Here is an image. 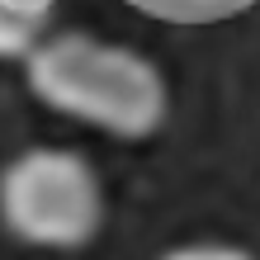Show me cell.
I'll return each mask as SVG.
<instances>
[{
  "instance_id": "obj_1",
  "label": "cell",
  "mask_w": 260,
  "mask_h": 260,
  "mask_svg": "<svg viewBox=\"0 0 260 260\" xmlns=\"http://www.w3.org/2000/svg\"><path fill=\"white\" fill-rule=\"evenodd\" d=\"M24 81L43 109L123 142L151 137L171 114L156 62L95 34H48L24 57Z\"/></svg>"
},
{
  "instance_id": "obj_2",
  "label": "cell",
  "mask_w": 260,
  "mask_h": 260,
  "mask_svg": "<svg viewBox=\"0 0 260 260\" xmlns=\"http://www.w3.org/2000/svg\"><path fill=\"white\" fill-rule=\"evenodd\" d=\"M0 227L38 251H81L104 227L100 175L71 147H28L0 171Z\"/></svg>"
},
{
  "instance_id": "obj_3",
  "label": "cell",
  "mask_w": 260,
  "mask_h": 260,
  "mask_svg": "<svg viewBox=\"0 0 260 260\" xmlns=\"http://www.w3.org/2000/svg\"><path fill=\"white\" fill-rule=\"evenodd\" d=\"M43 38H48V24H28L19 14L0 10V62H24Z\"/></svg>"
},
{
  "instance_id": "obj_4",
  "label": "cell",
  "mask_w": 260,
  "mask_h": 260,
  "mask_svg": "<svg viewBox=\"0 0 260 260\" xmlns=\"http://www.w3.org/2000/svg\"><path fill=\"white\" fill-rule=\"evenodd\" d=\"M161 260H255V255L232 241H189V246H171Z\"/></svg>"
},
{
  "instance_id": "obj_5",
  "label": "cell",
  "mask_w": 260,
  "mask_h": 260,
  "mask_svg": "<svg viewBox=\"0 0 260 260\" xmlns=\"http://www.w3.org/2000/svg\"><path fill=\"white\" fill-rule=\"evenodd\" d=\"M0 10L19 14V19H28V24H52L57 0H0Z\"/></svg>"
},
{
  "instance_id": "obj_6",
  "label": "cell",
  "mask_w": 260,
  "mask_h": 260,
  "mask_svg": "<svg viewBox=\"0 0 260 260\" xmlns=\"http://www.w3.org/2000/svg\"><path fill=\"white\" fill-rule=\"evenodd\" d=\"M185 10L194 14H222V10H237V5H246V0H180Z\"/></svg>"
}]
</instances>
